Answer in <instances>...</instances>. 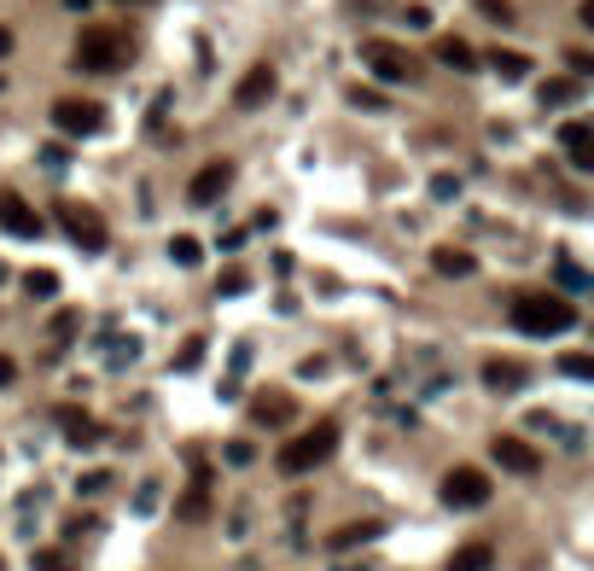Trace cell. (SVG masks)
I'll return each instance as SVG.
<instances>
[{
    "label": "cell",
    "mask_w": 594,
    "mask_h": 571,
    "mask_svg": "<svg viewBox=\"0 0 594 571\" xmlns=\"http://www.w3.org/2000/svg\"><path fill=\"white\" fill-rule=\"evenodd\" d=\"M507 321L525 338H554V333H565V327H577V309L565 298H554V292H513Z\"/></svg>",
    "instance_id": "6da1fadb"
},
{
    "label": "cell",
    "mask_w": 594,
    "mask_h": 571,
    "mask_svg": "<svg viewBox=\"0 0 594 571\" xmlns=\"http://www.w3.org/2000/svg\"><path fill=\"white\" fill-rule=\"evenodd\" d=\"M332 449H338V426L321 420V426H309L303 437H292V443L280 449V472H286V478H303V472H315L321 461H332Z\"/></svg>",
    "instance_id": "7a4b0ae2"
},
{
    "label": "cell",
    "mask_w": 594,
    "mask_h": 571,
    "mask_svg": "<svg viewBox=\"0 0 594 571\" xmlns=\"http://www.w3.org/2000/svg\"><path fill=\"white\" fill-rule=\"evenodd\" d=\"M70 65H76V70H99V76H105V70H123V65H129V41H123L117 30H94V35H82V41H76Z\"/></svg>",
    "instance_id": "3957f363"
},
{
    "label": "cell",
    "mask_w": 594,
    "mask_h": 571,
    "mask_svg": "<svg viewBox=\"0 0 594 571\" xmlns=\"http://www.w3.org/2000/svg\"><path fill=\"white\" fill-rule=\"evenodd\" d=\"M53 216L70 228L76 251H88V257H94V251H105V239H111V234H105L99 210H88V204H76V199H59V204H53Z\"/></svg>",
    "instance_id": "277c9868"
},
{
    "label": "cell",
    "mask_w": 594,
    "mask_h": 571,
    "mask_svg": "<svg viewBox=\"0 0 594 571\" xmlns=\"http://www.w3.org/2000/svg\"><path fill=\"white\" fill-rule=\"evenodd\" d=\"M53 129L70 135V140L99 135V129H105V105H99V100H59V105H53Z\"/></svg>",
    "instance_id": "5b68a950"
},
{
    "label": "cell",
    "mask_w": 594,
    "mask_h": 571,
    "mask_svg": "<svg viewBox=\"0 0 594 571\" xmlns=\"http://www.w3.org/2000/svg\"><path fill=\"white\" fill-rule=\"evenodd\" d=\"M443 502L449 507H484L490 502V472H478V467H455V472H443Z\"/></svg>",
    "instance_id": "8992f818"
},
{
    "label": "cell",
    "mask_w": 594,
    "mask_h": 571,
    "mask_svg": "<svg viewBox=\"0 0 594 571\" xmlns=\"http://www.w3.org/2000/svg\"><path fill=\"white\" fill-rule=\"evenodd\" d=\"M362 65L379 76V82H408L414 76V59L402 53V47H391V41H367L362 47Z\"/></svg>",
    "instance_id": "52a82bcc"
},
{
    "label": "cell",
    "mask_w": 594,
    "mask_h": 571,
    "mask_svg": "<svg viewBox=\"0 0 594 571\" xmlns=\"http://www.w3.org/2000/svg\"><path fill=\"white\" fill-rule=\"evenodd\" d=\"M0 228L12 239H35L41 234V216H35V204L24 193H0Z\"/></svg>",
    "instance_id": "ba28073f"
},
{
    "label": "cell",
    "mask_w": 594,
    "mask_h": 571,
    "mask_svg": "<svg viewBox=\"0 0 594 571\" xmlns=\"http://www.w3.org/2000/svg\"><path fill=\"white\" fill-rule=\"evenodd\" d=\"M560 146H565V158H571L577 175H589L594 169V129L583 123V117H571V123L560 129Z\"/></svg>",
    "instance_id": "9c48e42d"
},
{
    "label": "cell",
    "mask_w": 594,
    "mask_h": 571,
    "mask_svg": "<svg viewBox=\"0 0 594 571\" xmlns=\"http://www.w3.org/2000/svg\"><path fill=\"white\" fill-rule=\"evenodd\" d=\"M490 455L501 461V472H519V478H530V472L542 467V455L530 449L525 437H495V443H490Z\"/></svg>",
    "instance_id": "30bf717a"
},
{
    "label": "cell",
    "mask_w": 594,
    "mask_h": 571,
    "mask_svg": "<svg viewBox=\"0 0 594 571\" xmlns=\"http://www.w3.org/2000/svg\"><path fill=\"white\" fill-rule=\"evenodd\" d=\"M228 181H233V164H228V158H216V164H204V169L193 175L187 199H193V204H216L222 193H228Z\"/></svg>",
    "instance_id": "8fae6325"
},
{
    "label": "cell",
    "mask_w": 594,
    "mask_h": 571,
    "mask_svg": "<svg viewBox=\"0 0 594 571\" xmlns=\"http://www.w3.org/2000/svg\"><path fill=\"white\" fill-rule=\"evenodd\" d=\"M268 94H274V65H251L239 76V88H233V105H239V111H257Z\"/></svg>",
    "instance_id": "7c38bea8"
},
{
    "label": "cell",
    "mask_w": 594,
    "mask_h": 571,
    "mask_svg": "<svg viewBox=\"0 0 594 571\" xmlns=\"http://www.w3.org/2000/svg\"><path fill=\"white\" fill-rule=\"evenodd\" d=\"M525 379H530L525 362H507V356L484 362V385H490L495 397H513V391H525Z\"/></svg>",
    "instance_id": "4fadbf2b"
},
{
    "label": "cell",
    "mask_w": 594,
    "mask_h": 571,
    "mask_svg": "<svg viewBox=\"0 0 594 571\" xmlns=\"http://www.w3.org/2000/svg\"><path fill=\"white\" fill-rule=\"evenodd\" d=\"M251 420H257V426H286V420H292V397H286V391H263V397L251 403Z\"/></svg>",
    "instance_id": "5bb4252c"
},
{
    "label": "cell",
    "mask_w": 594,
    "mask_h": 571,
    "mask_svg": "<svg viewBox=\"0 0 594 571\" xmlns=\"http://www.w3.org/2000/svg\"><path fill=\"white\" fill-rule=\"evenodd\" d=\"M431 269L449 274V280H466L478 263H472V251H461V245H437V251H431Z\"/></svg>",
    "instance_id": "9a60e30c"
},
{
    "label": "cell",
    "mask_w": 594,
    "mask_h": 571,
    "mask_svg": "<svg viewBox=\"0 0 594 571\" xmlns=\"http://www.w3.org/2000/svg\"><path fill=\"white\" fill-rule=\"evenodd\" d=\"M379 531H385L379 519H350V525H338V531L327 537V548H362V542H373Z\"/></svg>",
    "instance_id": "2e32d148"
},
{
    "label": "cell",
    "mask_w": 594,
    "mask_h": 571,
    "mask_svg": "<svg viewBox=\"0 0 594 571\" xmlns=\"http://www.w3.org/2000/svg\"><path fill=\"white\" fill-rule=\"evenodd\" d=\"M59 426H65V437L76 443V449H88V443H99V420H88V414H76V408H65V414H59Z\"/></svg>",
    "instance_id": "e0dca14e"
},
{
    "label": "cell",
    "mask_w": 594,
    "mask_h": 571,
    "mask_svg": "<svg viewBox=\"0 0 594 571\" xmlns=\"http://www.w3.org/2000/svg\"><path fill=\"white\" fill-rule=\"evenodd\" d=\"M210 513V472L198 467V478H193V490L181 496V519H204Z\"/></svg>",
    "instance_id": "ac0fdd59"
},
{
    "label": "cell",
    "mask_w": 594,
    "mask_h": 571,
    "mask_svg": "<svg viewBox=\"0 0 594 571\" xmlns=\"http://www.w3.org/2000/svg\"><path fill=\"white\" fill-rule=\"evenodd\" d=\"M490 566H495V548H490V542H466L461 554L449 560V571H490Z\"/></svg>",
    "instance_id": "d6986e66"
},
{
    "label": "cell",
    "mask_w": 594,
    "mask_h": 571,
    "mask_svg": "<svg viewBox=\"0 0 594 571\" xmlns=\"http://www.w3.org/2000/svg\"><path fill=\"white\" fill-rule=\"evenodd\" d=\"M437 59H443L449 70H478V53H472L466 41H455V35H443V41H437Z\"/></svg>",
    "instance_id": "ffe728a7"
},
{
    "label": "cell",
    "mask_w": 594,
    "mask_h": 571,
    "mask_svg": "<svg viewBox=\"0 0 594 571\" xmlns=\"http://www.w3.org/2000/svg\"><path fill=\"white\" fill-rule=\"evenodd\" d=\"M490 70H495V76H513V82H519V76H530V59H525V53H507V47H495V53H490Z\"/></svg>",
    "instance_id": "44dd1931"
},
{
    "label": "cell",
    "mask_w": 594,
    "mask_h": 571,
    "mask_svg": "<svg viewBox=\"0 0 594 571\" xmlns=\"http://www.w3.org/2000/svg\"><path fill=\"white\" fill-rule=\"evenodd\" d=\"M571 100H583V82L577 76H560V82L542 88V105H571Z\"/></svg>",
    "instance_id": "7402d4cb"
},
{
    "label": "cell",
    "mask_w": 594,
    "mask_h": 571,
    "mask_svg": "<svg viewBox=\"0 0 594 571\" xmlns=\"http://www.w3.org/2000/svg\"><path fill=\"white\" fill-rule=\"evenodd\" d=\"M24 292H30V298H53V292H59V274H53V269H30V274H24Z\"/></svg>",
    "instance_id": "603a6c76"
},
{
    "label": "cell",
    "mask_w": 594,
    "mask_h": 571,
    "mask_svg": "<svg viewBox=\"0 0 594 571\" xmlns=\"http://www.w3.org/2000/svg\"><path fill=\"white\" fill-rule=\"evenodd\" d=\"M30 571H76V566H70V554H59V548H35Z\"/></svg>",
    "instance_id": "cb8c5ba5"
},
{
    "label": "cell",
    "mask_w": 594,
    "mask_h": 571,
    "mask_svg": "<svg viewBox=\"0 0 594 571\" xmlns=\"http://www.w3.org/2000/svg\"><path fill=\"white\" fill-rule=\"evenodd\" d=\"M169 257L193 269V263H198V257H204V251H198V239H193V234H175V239H169Z\"/></svg>",
    "instance_id": "d4e9b609"
},
{
    "label": "cell",
    "mask_w": 594,
    "mask_h": 571,
    "mask_svg": "<svg viewBox=\"0 0 594 571\" xmlns=\"http://www.w3.org/2000/svg\"><path fill=\"white\" fill-rule=\"evenodd\" d=\"M560 368L571 373V379H594V356H583V350H571V356H560Z\"/></svg>",
    "instance_id": "484cf974"
},
{
    "label": "cell",
    "mask_w": 594,
    "mask_h": 571,
    "mask_svg": "<svg viewBox=\"0 0 594 571\" xmlns=\"http://www.w3.org/2000/svg\"><path fill=\"white\" fill-rule=\"evenodd\" d=\"M560 286H565V292H583V286H589V274L577 269L571 257H560Z\"/></svg>",
    "instance_id": "4316f807"
},
{
    "label": "cell",
    "mask_w": 594,
    "mask_h": 571,
    "mask_svg": "<svg viewBox=\"0 0 594 571\" xmlns=\"http://www.w3.org/2000/svg\"><path fill=\"white\" fill-rule=\"evenodd\" d=\"M251 461H257V449H251L245 437H233L228 443V467H251Z\"/></svg>",
    "instance_id": "83f0119b"
},
{
    "label": "cell",
    "mask_w": 594,
    "mask_h": 571,
    "mask_svg": "<svg viewBox=\"0 0 594 571\" xmlns=\"http://www.w3.org/2000/svg\"><path fill=\"white\" fill-rule=\"evenodd\" d=\"M198 356H204V338H187V344H181V356H175V368H181V373L198 368Z\"/></svg>",
    "instance_id": "f1b7e54d"
},
{
    "label": "cell",
    "mask_w": 594,
    "mask_h": 571,
    "mask_svg": "<svg viewBox=\"0 0 594 571\" xmlns=\"http://www.w3.org/2000/svg\"><path fill=\"white\" fill-rule=\"evenodd\" d=\"M478 12L495 18V24H513V6H507V0H478Z\"/></svg>",
    "instance_id": "f546056e"
},
{
    "label": "cell",
    "mask_w": 594,
    "mask_h": 571,
    "mask_svg": "<svg viewBox=\"0 0 594 571\" xmlns=\"http://www.w3.org/2000/svg\"><path fill=\"white\" fill-rule=\"evenodd\" d=\"M571 70H577V82H583V76H594V59L583 53V47H571Z\"/></svg>",
    "instance_id": "4dcf8cb0"
},
{
    "label": "cell",
    "mask_w": 594,
    "mask_h": 571,
    "mask_svg": "<svg viewBox=\"0 0 594 571\" xmlns=\"http://www.w3.org/2000/svg\"><path fill=\"white\" fill-rule=\"evenodd\" d=\"M12 379H18V362H12V356H0V385H12Z\"/></svg>",
    "instance_id": "1f68e13d"
},
{
    "label": "cell",
    "mask_w": 594,
    "mask_h": 571,
    "mask_svg": "<svg viewBox=\"0 0 594 571\" xmlns=\"http://www.w3.org/2000/svg\"><path fill=\"white\" fill-rule=\"evenodd\" d=\"M12 47H18V41H12V30H6V24H0V59H6V53H12Z\"/></svg>",
    "instance_id": "d6a6232c"
},
{
    "label": "cell",
    "mask_w": 594,
    "mask_h": 571,
    "mask_svg": "<svg viewBox=\"0 0 594 571\" xmlns=\"http://www.w3.org/2000/svg\"><path fill=\"white\" fill-rule=\"evenodd\" d=\"M0 280H6V263H0Z\"/></svg>",
    "instance_id": "836d02e7"
},
{
    "label": "cell",
    "mask_w": 594,
    "mask_h": 571,
    "mask_svg": "<svg viewBox=\"0 0 594 571\" xmlns=\"http://www.w3.org/2000/svg\"><path fill=\"white\" fill-rule=\"evenodd\" d=\"M0 571H6V566H0Z\"/></svg>",
    "instance_id": "e575fe53"
}]
</instances>
